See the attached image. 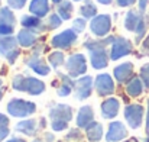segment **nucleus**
<instances>
[{
    "label": "nucleus",
    "instance_id": "nucleus-1",
    "mask_svg": "<svg viewBox=\"0 0 149 142\" xmlns=\"http://www.w3.org/2000/svg\"><path fill=\"white\" fill-rule=\"evenodd\" d=\"M114 35H107L101 39H87L84 42V48L88 51L90 62L94 70H103L109 65L110 61V52L107 51V47L114 42Z\"/></svg>",
    "mask_w": 149,
    "mask_h": 142
},
{
    "label": "nucleus",
    "instance_id": "nucleus-2",
    "mask_svg": "<svg viewBox=\"0 0 149 142\" xmlns=\"http://www.w3.org/2000/svg\"><path fill=\"white\" fill-rule=\"evenodd\" d=\"M74 110L70 104L64 103H51L49 106V119L51 128L54 132H62L68 128L70 122L72 120Z\"/></svg>",
    "mask_w": 149,
    "mask_h": 142
},
{
    "label": "nucleus",
    "instance_id": "nucleus-3",
    "mask_svg": "<svg viewBox=\"0 0 149 142\" xmlns=\"http://www.w3.org/2000/svg\"><path fill=\"white\" fill-rule=\"evenodd\" d=\"M149 19L139 10L130 9L126 16H125V28L129 32H133L136 35V42L139 44L143 36L146 35V29H148Z\"/></svg>",
    "mask_w": 149,
    "mask_h": 142
},
{
    "label": "nucleus",
    "instance_id": "nucleus-4",
    "mask_svg": "<svg viewBox=\"0 0 149 142\" xmlns=\"http://www.w3.org/2000/svg\"><path fill=\"white\" fill-rule=\"evenodd\" d=\"M12 87L17 92H23L31 96L42 94L47 89L45 83L36 77L31 76H23V74H16L12 80Z\"/></svg>",
    "mask_w": 149,
    "mask_h": 142
},
{
    "label": "nucleus",
    "instance_id": "nucleus-5",
    "mask_svg": "<svg viewBox=\"0 0 149 142\" xmlns=\"http://www.w3.org/2000/svg\"><path fill=\"white\" fill-rule=\"evenodd\" d=\"M6 110L10 116L13 118H20V119H26L29 116H32L36 112V104L31 100H23V99H12L9 100Z\"/></svg>",
    "mask_w": 149,
    "mask_h": 142
},
{
    "label": "nucleus",
    "instance_id": "nucleus-6",
    "mask_svg": "<svg viewBox=\"0 0 149 142\" xmlns=\"http://www.w3.org/2000/svg\"><path fill=\"white\" fill-rule=\"evenodd\" d=\"M45 49V45L41 42L38 44V47H35V49L32 51V54L25 59V64L35 71L38 76H48L51 73V65L45 62V59L42 58V52Z\"/></svg>",
    "mask_w": 149,
    "mask_h": 142
},
{
    "label": "nucleus",
    "instance_id": "nucleus-7",
    "mask_svg": "<svg viewBox=\"0 0 149 142\" xmlns=\"http://www.w3.org/2000/svg\"><path fill=\"white\" fill-rule=\"evenodd\" d=\"M0 55H3L9 64H15L20 55L17 38H15L13 35H0Z\"/></svg>",
    "mask_w": 149,
    "mask_h": 142
},
{
    "label": "nucleus",
    "instance_id": "nucleus-8",
    "mask_svg": "<svg viewBox=\"0 0 149 142\" xmlns=\"http://www.w3.org/2000/svg\"><path fill=\"white\" fill-rule=\"evenodd\" d=\"M65 68H67V73H68L70 77H72V78L83 77L87 71V58H86V55L80 54V52L71 54L65 61Z\"/></svg>",
    "mask_w": 149,
    "mask_h": 142
},
{
    "label": "nucleus",
    "instance_id": "nucleus-9",
    "mask_svg": "<svg viewBox=\"0 0 149 142\" xmlns=\"http://www.w3.org/2000/svg\"><path fill=\"white\" fill-rule=\"evenodd\" d=\"M77 41H78V34L71 28V29H65V31L54 35L51 39V47L59 49V51H64V49H68L72 45H75Z\"/></svg>",
    "mask_w": 149,
    "mask_h": 142
},
{
    "label": "nucleus",
    "instance_id": "nucleus-10",
    "mask_svg": "<svg viewBox=\"0 0 149 142\" xmlns=\"http://www.w3.org/2000/svg\"><path fill=\"white\" fill-rule=\"evenodd\" d=\"M125 119L127 122V125L132 129H139L143 123V118H145V107L142 104L138 103H132L127 104L125 107Z\"/></svg>",
    "mask_w": 149,
    "mask_h": 142
},
{
    "label": "nucleus",
    "instance_id": "nucleus-11",
    "mask_svg": "<svg viewBox=\"0 0 149 142\" xmlns=\"http://www.w3.org/2000/svg\"><path fill=\"white\" fill-rule=\"evenodd\" d=\"M90 31L94 36L104 38L111 31V17L110 15H97L90 22Z\"/></svg>",
    "mask_w": 149,
    "mask_h": 142
},
{
    "label": "nucleus",
    "instance_id": "nucleus-12",
    "mask_svg": "<svg viewBox=\"0 0 149 142\" xmlns=\"http://www.w3.org/2000/svg\"><path fill=\"white\" fill-rule=\"evenodd\" d=\"M132 52H133L132 41H129L125 36H116L114 42L111 44V49H110V59L117 61L119 58H123Z\"/></svg>",
    "mask_w": 149,
    "mask_h": 142
},
{
    "label": "nucleus",
    "instance_id": "nucleus-13",
    "mask_svg": "<svg viewBox=\"0 0 149 142\" xmlns=\"http://www.w3.org/2000/svg\"><path fill=\"white\" fill-rule=\"evenodd\" d=\"M94 89V78L91 76H83L75 80L74 84V94L77 100H86L88 99Z\"/></svg>",
    "mask_w": 149,
    "mask_h": 142
},
{
    "label": "nucleus",
    "instance_id": "nucleus-14",
    "mask_svg": "<svg viewBox=\"0 0 149 142\" xmlns=\"http://www.w3.org/2000/svg\"><path fill=\"white\" fill-rule=\"evenodd\" d=\"M16 28V17L10 7H1L0 9V35H12Z\"/></svg>",
    "mask_w": 149,
    "mask_h": 142
},
{
    "label": "nucleus",
    "instance_id": "nucleus-15",
    "mask_svg": "<svg viewBox=\"0 0 149 142\" xmlns=\"http://www.w3.org/2000/svg\"><path fill=\"white\" fill-rule=\"evenodd\" d=\"M94 89L97 92V94L100 97H107V96H111L114 93L116 87H114V81L111 78L110 74L107 73H101L96 77L94 80Z\"/></svg>",
    "mask_w": 149,
    "mask_h": 142
},
{
    "label": "nucleus",
    "instance_id": "nucleus-16",
    "mask_svg": "<svg viewBox=\"0 0 149 142\" xmlns=\"http://www.w3.org/2000/svg\"><path fill=\"white\" fill-rule=\"evenodd\" d=\"M126 138H127V128L125 126V123L120 120L110 122L104 136L106 142H122Z\"/></svg>",
    "mask_w": 149,
    "mask_h": 142
},
{
    "label": "nucleus",
    "instance_id": "nucleus-17",
    "mask_svg": "<svg viewBox=\"0 0 149 142\" xmlns=\"http://www.w3.org/2000/svg\"><path fill=\"white\" fill-rule=\"evenodd\" d=\"M113 77L119 84H125L129 83L135 76H133V64L130 61L127 62H122L117 67H114L113 70Z\"/></svg>",
    "mask_w": 149,
    "mask_h": 142
},
{
    "label": "nucleus",
    "instance_id": "nucleus-18",
    "mask_svg": "<svg viewBox=\"0 0 149 142\" xmlns=\"http://www.w3.org/2000/svg\"><path fill=\"white\" fill-rule=\"evenodd\" d=\"M100 107H101V116L104 119H107V120H111V119H114L119 115L120 100L116 99V97H107L106 100H103Z\"/></svg>",
    "mask_w": 149,
    "mask_h": 142
},
{
    "label": "nucleus",
    "instance_id": "nucleus-19",
    "mask_svg": "<svg viewBox=\"0 0 149 142\" xmlns=\"http://www.w3.org/2000/svg\"><path fill=\"white\" fill-rule=\"evenodd\" d=\"M20 25L25 29H31V31H33L36 34H42V32H45L48 29L47 25L44 23V20L41 17L35 16V15H23L20 17Z\"/></svg>",
    "mask_w": 149,
    "mask_h": 142
},
{
    "label": "nucleus",
    "instance_id": "nucleus-20",
    "mask_svg": "<svg viewBox=\"0 0 149 142\" xmlns=\"http://www.w3.org/2000/svg\"><path fill=\"white\" fill-rule=\"evenodd\" d=\"M93 122H94V110H93V107L90 104H86V106L80 107V110L77 113V119H75L77 128L86 129Z\"/></svg>",
    "mask_w": 149,
    "mask_h": 142
},
{
    "label": "nucleus",
    "instance_id": "nucleus-21",
    "mask_svg": "<svg viewBox=\"0 0 149 142\" xmlns=\"http://www.w3.org/2000/svg\"><path fill=\"white\" fill-rule=\"evenodd\" d=\"M15 131L26 136H35L39 131V123L36 122V119H25L16 123Z\"/></svg>",
    "mask_w": 149,
    "mask_h": 142
},
{
    "label": "nucleus",
    "instance_id": "nucleus-22",
    "mask_svg": "<svg viewBox=\"0 0 149 142\" xmlns=\"http://www.w3.org/2000/svg\"><path fill=\"white\" fill-rule=\"evenodd\" d=\"M38 35L39 34H36V32H33V31H31V29H22V31H19V34H17V42H19V45L23 48H32L35 47L38 42H39V38H38Z\"/></svg>",
    "mask_w": 149,
    "mask_h": 142
},
{
    "label": "nucleus",
    "instance_id": "nucleus-23",
    "mask_svg": "<svg viewBox=\"0 0 149 142\" xmlns=\"http://www.w3.org/2000/svg\"><path fill=\"white\" fill-rule=\"evenodd\" d=\"M58 86H56V94L61 97H67L71 94V92L74 90V84L75 81L72 80V77H70L68 74H58Z\"/></svg>",
    "mask_w": 149,
    "mask_h": 142
},
{
    "label": "nucleus",
    "instance_id": "nucleus-24",
    "mask_svg": "<svg viewBox=\"0 0 149 142\" xmlns=\"http://www.w3.org/2000/svg\"><path fill=\"white\" fill-rule=\"evenodd\" d=\"M86 136H87V139L90 142H100L103 139V136H106L104 135V129H103V125L100 123V122H93V123H90L86 129Z\"/></svg>",
    "mask_w": 149,
    "mask_h": 142
},
{
    "label": "nucleus",
    "instance_id": "nucleus-25",
    "mask_svg": "<svg viewBox=\"0 0 149 142\" xmlns=\"http://www.w3.org/2000/svg\"><path fill=\"white\" fill-rule=\"evenodd\" d=\"M31 15H35L38 17H45L49 13V1L48 0H32L29 4Z\"/></svg>",
    "mask_w": 149,
    "mask_h": 142
},
{
    "label": "nucleus",
    "instance_id": "nucleus-26",
    "mask_svg": "<svg viewBox=\"0 0 149 142\" xmlns=\"http://www.w3.org/2000/svg\"><path fill=\"white\" fill-rule=\"evenodd\" d=\"M145 84L141 77H133L129 83H126V93L130 97H139L143 93Z\"/></svg>",
    "mask_w": 149,
    "mask_h": 142
},
{
    "label": "nucleus",
    "instance_id": "nucleus-27",
    "mask_svg": "<svg viewBox=\"0 0 149 142\" xmlns=\"http://www.w3.org/2000/svg\"><path fill=\"white\" fill-rule=\"evenodd\" d=\"M72 12H74V6H72V3L68 1V0H64V1L59 3L58 7H56V13L61 16L62 20L71 19V17H72Z\"/></svg>",
    "mask_w": 149,
    "mask_h": 142
},
{
    "label": "nucleus",
    "instance_id": "nucleus-28",
    "mask_svg": "<svg viewBox=\"0 0 149 142\" xmlns=\"http://www.w3.org/2000/svg\"><path fill=\"white\" fill-rule=\"evenodd\" d=\"M80 15L84 19H93L97 16V6L93 3V0H86L84 4L80 7Z\"/></svg>",
    "mask_w": 149,
    "mask_h": 142
},
{
    "label": "nucleus",
    "instance_id": "nucleus-29",
    "mask_svg": "<svg viewBox=\"0 0 149 142\" xmlns=\"http://www.w3.org/2000/svg\"><path fill=\"white\" fill-rule=\"evenodd\" d=\"M65 55H64V52L62 51H54V52H51L49 55H48V62H49V65L52 68H59L61 65H64L65 64Z\"/></svg>",
    "mask_w": 149,
    "mask_h": 142
},
{
    "label": "nucleus",
    "instance_id": "nucleus-30",
    "mask_svg": "<svg viewBox=\"0 0 149 142\" xmlns=\"http://www.w3.org/2000/svg\"><path fill=\"white\" fill-rule=\"evenodd\" d=\"M9 125H10V120L6 115L0 113V142H3L10 134V129H9Z\"/></svg>",
    "mask_w": 149,
    "mask_h": 142
},
{
    "label": "nucleus",
    "instance_id": "nucleus-31",
    "mask_svg": "<svg viewBox=\"0 0 149 142\" xmlns=\"http://www.w3.org/2000/svg\"><path fill=\"white\" fill-rule=\"evenodd\" d=\"M62 22H64V20L61 19V16H59L58 13H51L49 17H48V22H47V28H48L49 31L58 29Z\"/></svg>",
    "mask_w": 149,
    "mask_h": 142
},
{
    "label": "nucleus",
    "instance_id": "nucleus-32",
    "mask_svg": "<svg viewBox=\"0 0 149 142\" xmlns=\"http://www.w3.org/2000/svg\"><path fill=\"white\" fill-rule=\"evenodd\" d=\"M65 139L67 141H72V142H78L83 139V132L80 131V128H74V129H70L68 134L65 135Z\"/></svg>",
    "mask_w": 149,
    "mask_h": 142
},
{
    "label": "nucleus",
    "instance_id": "nucleus-33",
    "mask_svg": "<svg viewBox=\"0 0 149 142\" xmlns=\"http://www.w3.org/2000/svg\"><path fill=\"white\" fill-rule=\"evenodd\" d=\"M139 77L142 78V81H143L145 87H148V89H149V62L143 64V65L141 67V71H139Z\"/></svg>",
    "mask_w": 149,
    "mask_h": 142
},
{
    "label": "nucleus",
    "instance_id": "nucleus-34",
    "mask_svg": "<svg viewBox=\"0 0 149 142\" xmlns=\"http://www.w3.org/2000/svg\"><path fill=\"white\" fill-rule=\"evenodd\" d=\"M86 26H87V23H86V19H84V17H78V19H75V20L72 22V29H74L77 34L84 32Z\"/></svg>",
    "mask_w": 149,
    "mask_h": 142
},
{
    "label": "nucleus",
    "instance_id": "nucleus-35",
    "mask_svg": "<svg viewBox=\"0 0 149 142\" xmlns=\"http://www.w3.org/2000/svg\"><path fill=\"white\" fill-rule=\"evenodd\" d=\"M26 1H28V0H7L9 7H10V9H15V10H20V9H23L25 4H26Z\"/></svg>",
    "mask_w": 149,
    "mask_h": 142
},
{
    "label": "nucleus",
    "instance_id": "nucleus-36",
    "mask_svg": "<svg viewBox=\"0 0 149 142\" xmlns=\"http://www.w3.org/2000/svg\"><path fill=\"white\" fill-rule=\"evenodd\" d=\"M141 55L139 57H143V55H149V35L143 39V42H142V47H141Z\"/></svg>",
    "mask_w": 149,
    "mask_h": 142
},
{
    "label": "nucleus",
    "instance_id": "nucleus-37",
    "mask_svg": "<svg viewBox=\"0 0 149 142\" xmlns=\"http://www.w3.org/2000/svg\"><path fill=\"white\" fill-rule=\"evenodd\" d=\"M145 131H146V136L142 142H149V99H148V110H146V120H145Z\"/></svg>",
    "mask_w": 149,
    "mask_h": 142
},
{
    "label": "nucleus",
    "instance_id": "nucleus-38",
    "mask_svg": "<svg viewBox=\"0 0 149 142\" xmlns=\"http://www.w3.org/2000/svg\"><path fill=\"white\" fill-rule=\"evenodd\" d=\"M117 1V6L120 7H130L136 3V0H116Z\"/></svg>",
    "mask_w": 149,
    "mask_h": 142
},
{
    "label": "nucleus",
    "instance_id": "nucleus-39",
    "mask_svg": "<svg viewBox=\"0 0 149 142\" xmlns=\"http://www.w3.org/2000/svg\"><path fill=\"white\" fill-rule=\"evenodd\" d=\"M4 142H26L23 138H20V136H10L9 139H6Z\"/></svg>",
    "mask_w": 149,
    "mask_h": 142
},
{
    "label": "nucleus",
    "instance_id": "nucleus-40",
    "mask_svg": "<svg viewBox=\"0 0 149 142\" xmlns=\"http://www.w3.org/2000/svg\"><path fill=\"white\" fill-rule=\"evenodd\" d=\"M54 141H55V136H54V134L47 132V134H45V142H54Z\"/></svg>",
    "mask_w": 149,
    "mask_h": 142
},
{
    "label": "nucleus",
    "instance_id": "nucleus-41",
    "mask_svg": "<svg viewBox=\"0 0 149 142\" xmlns=\"http://www.w3.org/2000/svg\"><path fill=\"white\" fill-rule=\"evenodd\" d=\"M47 126V120H45V118H41L39 119V129H44Z\"/></svg>",
    "mask_w": 149,
    "mask_h": 142
},
{
    "label": "nucleus",
    "instance_id": "nucleus-42",
    "mask_svg": "<svg viewBox=\"0 0 149 142\" xmlns=\"http://www.w3.org/2000/svg\"><path fill=\"white\" fill-rule=\"evenodd\" d=\"M99 3H101V4H110L113 0H97Z\"/></svg>",
    "mask_w": 149,
    "mask_h": 142
},
{
    "label": "nucleus",
    "instance_id": "nucleus-43",
    "mask_svg": "<svg viewBox=\"0 0 149 142\" xmlns=\"http://www.w3.org/2000/svg\"><path fill=\"white\" fill-rule=\"evenodd\" d=\"M122 142H139L136 138H130V139H126V141H122Z\"/></svg>",
    "mask_w": 149,
    "mask_h": 142
},
{
    "label": "nucleus",
    "instance_id": "nucleus-44",
    "mask_svg": "<svg viewBox=\"0 0 149 142\" xmlns=\"http://www.w3.org/2000/svg\"><path fill=\"white\" fill-rule=\"evenodd\" d=\"M3 94H4V90L0 87V100H1V97H3Z\"/></svg>",
    "mask_w": 149,
    "mask_h": 142
},
{
    "label": "nucleus",
    "instance_id": "nucleus-45",
    "mask_svg": "<svg viewBox=\"0 0 149 142\" xmlns=\"http://www.w3.org/2000/svg\"><path fill=\"white\" fill-rule=\"evenodd\" d=\"M52 1H54V3H55V4H59V3H62V1H64V0H52Z\"/></svg>",
    "mask_w": 149,
    "mask_h": 142
},
{
    "label": "nucleus",
    "instance_id": "nucleus-46",
    "mask_svg": "<svg viewBox=\"0 0 149 142\" xmlns=\"http://www.w3.org/2000/svg\"><path fill=\"white\" fill-rule=\"evenodd\" d=\"M32 142H44V141H42V139H39V138H36V139H33Z\"/></svg>",
    "mask_w": 149,
    "mask_h": 142
},
{
    "label": "nucleus",
    "instance_id": "nucleus-47",
    "mask_svg": "<svg viewBox=\"0 0 149 142\" xmlns=\"http://www.w3.org/2000/svg\"><path fill=\"white\" fill-rule=\"evenodd\" d=\"M1 86H3V80L0 78V87H1Z\"/></svg>",
    "mask_w": 149,
    "mask_h": 142
},
{
    "label": "nucleus",
    "instance_id": "nucleus-48",
    "mask_svg": "<svg viewBox=\"0 0 149 142\" xmlns=\"http://www.w3.org/2000/svg\"><path fill=\"white\" fill-rule=\"evenodd\" d=\"M74 1H80V0H74Z\"/></svg>",
    "mask_w": 149,
    "mask_h": 142
},
{
    "label": "nucleus",
    "instance_id": "nucleus-49",
    "mask_svg": "<svg viewBox=\"0 0 149 142\" xmlns=\"http://www.w3.org/2000/svg\"><path fill=\"white\" fill-rule=\"evenodd\" d=\"M0 9H1V7H0Z\"/></svg>",
    "mask_w": 149,
    "mask_h": 142
}]
</instances>
